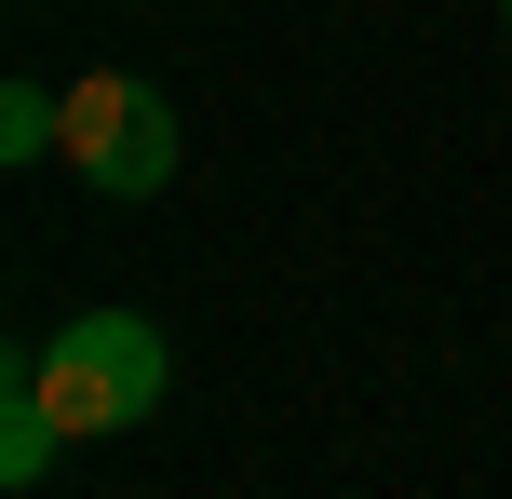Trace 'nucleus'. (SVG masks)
<instances>
[{
	"mask_svg": "<svg viewBox=\"0 0 512 499\" xmlns=\"http://www.w3.org/2000/svg\"><path fill=\"white\" fill-rule=\"evenodd\" d=\"M27 365H41V405L68 419V446H108V432L162 419V392H176V351L149 311H68Z\"/></svg>",
	"mask_w": 512,
	"mask_h": 499,
	"instance_id": "f257e3e1",
	"label": "nucleus"
},
{
	"mask_svg": "<svg viewBox=\"0 0 512 499\" xmlns=\"http://www.w3.org/2000/svg\"><path fill=\"white\" fill-rule=\"evenodd\" d=\"M176 95H162L149 68H81L68 81V135H54V162H81V189L95 203H162L176 189Z\"/></svg>",
	"mask_w": 512,
	"mask_h": 499,
	"instance_id": "f03ea898",
	"label": "nucleus"
},
{
	"mask_svg": "<svg viewBox=\"0 0 512 499\" xmlns=\"http://www.w3.org/2000/svg\"><path fill=\"white\" fill-rule=\"evenodd\" d=\"M54 459H68V419L41 405V365L14 351V365H0V486H41Z\"/></svg>",
	"mask_w": 512,
	"mask_h": 499,
	"instance_id": "7ed1b4c3",
	"label": "nucleus"
},
{
	"mask_svg": "<svg viewBox=\"0 0 512 499\" xmlns=\"http://www.w3.org/2000/svg\"><path fill=\"white\" fill-rule=\"evenodd\" d=\"M54 135H68V95H41V81H0V162H54Z\"/></svg>",
	"mask_w": 512,
	"mask_h": 499,
	"instance_id": "20e7f679",
	"label": "nucleus"
},
{
	"mask_svg": "<svg viewBox=\"0 0 512 499\" xmlns=\"http://www.w3.org/2000/svg\"><path fill=\"white\" fill-rule=\"evenodd\" d=\"M499 27H512V0H499Z\"/></svg>",
	"mask_w": 512,
	"mask_h": 499,
	"instance_id": "39448f33",
	"label": "nucleus"
}]
</instances>
